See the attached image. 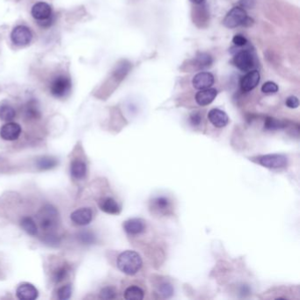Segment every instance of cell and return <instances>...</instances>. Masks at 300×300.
<instances>
[{
    "mask_svg": "<svg viewBox=\"0 0 300 300\" xmlns=\"http://www.w3.org/2000/svg\"><path fill=\"white\" fill-rule=\"evenodd\" d=\"M142 259L137 252L127 250L122 252L117 258V267L126 275L133 276L142 267Z\"/></svg>",
    "mask_w": 300,
    "mask_h": 300,
    "instance_id": "6da1fadb",
    "label": "cell"
},
{
    "mask_svg": "<svg viewBox=\"0 0 300 300\" xmlns=\"http://www.w3.org/2000/svg\"><path fill=\"white\" fill-rule=\"evenodd\" d=\"M38 220L43 231L51 232L57 229L59 223L58 211L53 205L47 204L39 211Z\"/></svg>",
    "mask_w": 300,
    "mask_h": 300,
    "instance_id": "7a4b0ae2",
    "label": "cell"
},
{
    "mask_svg": "<svg viewBox=\"0 0 300 300\" xmlns=\"http://www.w3.org/2000/svg\"><path fill=\"white\" fill-rule=\"evenodd\" d=\"M73 83L70 77L66 75H57L54 77L50 85H49V92L55 98L62 99L69 95L72 91Z\"/></svg>",
    "mask_w": 300,
    "mask_h": 300,
    "instance_id": "3957f363",
    "label": "cell"
},
{
    "mask_svg": "<svg viewBox=\"0 0 300 300\" xmlns=\"http://www.w3.org/2000/svg\"><path fill=\"white\" fill-rule=\"evenodd\" d=\"M232 62L238 69L247 73L254 69L256 65V57L249 49L238 51Z\"/></svg>",
    "mask_w": 300,
    "mask_h": 300,
    "instance_id": "277c9868",
    "label": "cell"
},
{
    "mask_svg": "<svg viewBox=\"0 0 300 300\" xmlns=\"http://www.w3.org/2000/svg\"><path fill=\"white\" fill-rule=\"evenodd\" d=\"M11 39L14 44L20 47L29 45L33 39L32 31L29 28L20 25L12 29L11 33Z\"/></svg>",
    "mask_w": 300,
    "mask_h": 300,
    "instance_id": "5b68a950",
    "label": "cell"
},
{
    "mask_svg": "<svg viewBox=\"0 0 300 300\" xmlns=\"http://www.w3.org/2000/svg\"><path fill=\"white\" fill-rule=\"evenodd\" d=\"M247 17V12L242 7H233L225 17L223 24L228 29H234L240 25H243Z\"/></svg>",
    "mask_w": 300,
    "mask_h": 300,
    "instance_id": "8992f818",
    "label": "cell"
},
{
    "mask_svg": "<svg viewBox=\"0 0 300 300\" xmlns=\"http://www.w3.org/2000/svg\"><path fill=\"white\" fill-rule=\"evenodd\" d=\"M287 158L281 154H268L258 158V163L268 168H281L287 165Z\"/></svg>",
    "mask_w": 300,
    "mask_h": 300,
    "instance_id": "52a82bcc",
    "label": "cell"
},
{
    "mask_svg": "<svg viewBox=\"0 0 300 300\" xmlns=\"http://www.w3.org/2000/svg\"><path fill=\"white\" fill-rule=\"evenodd\" d=\"M21 134V125L16 122H7L0 129V137L5 141L17 140Z\"/></svg>",
    "mask_w": 300,
    "mask_h": 300,
    "instance_id": "ba28073f",
    "label": "cell"
},
{
    "mask_svg": "<svg viewBox=\"0 0 300 300\" xmlns=\"http://www.w3.org/2000/svg\"><path fill=\"white\" fill-rule=\"evenodd\" d=\"M93 219V211L90 208H80L71 214V220L77 225L84 226L91 223Z\"/></svg>",
    "mask_w": 300,
    "mask_h": 300,
    "instance_id": "9c48e42d",
    "label": "cell"
},
{
    "mask_svg": "<svg viewBox=\"0 0 300 300\" xmlns=\"http://www.w3.org/2000/svg\"><path fill=\"white\" fill-rule=\"evenodd\" d=\"M260 82V73L256 70H252L246 73L240 79V87L243 92L255 89Z\"/></svg>",
    "mask_w": 300,
    "mask_h": 300,
    "instance_id": "30bf717a",
    "label": "cell"
},
{
    "mask_svg": "<svg viewBox=\"0 0 300 300\" xmlns=\"http://www.w3.org/2000/svg\"><path fill=\"white\" fill-rule=\"evenodd\" d=\"M214 76L211 73L202 72L195 75L192 80V85L195 89L203 90L210 88L214 84Z\"/></svg>",
    "mask_w": 300,
    "mask_h": 300,
    "instance_id": "8fae6325",
    "label": "cell"
},
{
    "mask_svg": "<svg viewBox=\"0 0 300 300\" xmlns=\"http://www.w3.org/2000/svg\"><path fill=\"white\" fill-rule=\"evenodd\" d=\"M33 18L37 21H44L50 16H52V8L46 2H38L35 4L31 10Z\"/></svg>",
    "mask_w": 300,
    "mask_h": 300,
    "instance_id": "7c38bea8",
    "label": "cell"
},
{
    "mask_svg": "<svg viewBox=\"0 0 300 300\" xmlns=\"http://www.w3.org/2000/svg\"><path fill=\"white\" fill-rule=\"evenodd\" d=\"M16 295L19 300H35L38 298L39 292L36 286H34L33 284L25 283L18 287Z\"/></svg>",
    "mask_w": 300,
    "mask_h": 300,
    "instance_id": "4fadbf2b",
    "label": "cell"
},
{
    "mask_svg": "<svg viewBox=\"0 0 300 300\" xmlns=\"http://www.w3.org/2000/svg\"><path fill=\"white\" fill-rule=\"evenodd\" d=\"M124 231L130 235H137L146 230V223L141 219H131L123 224Z\"/></svg>",
    "mask_w": 300,
    "mask_h": 300,
    "instance_id": "5bb4252c",
    "label": "cell"
},
{
    "mask_svg": "<svg viewBox=\"0 0 300 300\" xmlns=\"http://www.w3.org/2000/svg\"><path fill=\"white\" fill-rule=\"evenodd\" d=\"M218 95V91L215 88H206L200 90L195 94V102L200 106H207L215 100Z\"/></svg>",
    "mask_w": 300,
    "mask_h": 300,
    "instance_id": "9a60e30c",
    "label": "cell"
},
{
    "mask_svg": "<svg viewBox=\"0 0 300 300\" xmlns=\"http://www.w3.org/2000/svg\"><path fill=\"white\" fill-rule=\"evenodd\" d=\"M208 119L213 125L218 128H223L225 126L227 125L229 122L227 114L219 109L211 110L208 114Z\"/></svg>",
    "mask_w": 300,
    "mask_h": 300,
    "instance_id": "2e32d148",
    "label": "cell"
},
{
    "mask_svg": "<svg viewBox=\"0 0 300 300\" xmlns=\"http://www.w3.org/2000/svg\"><path fill=\"white\" fill-rule=\"evenodd\" d=\"M99 207L108 214L117 215L120 213L121 209L117 202L112 197H104L99 201Z\"/></svg>",
    "mask_w": 300,
    "mask_h": 300,
    "instance_id": "e0dca14e",
    "label": "cell"
},
{
    "mask_svg": "<svg viewBox=\"0 0 300 300\" xmlns=\"http://www.w3.org/2000/svg\"><path fill=\"white\" fill-rule=\"evenodd\" d=\"M70 171L73 178L76 180H82L85 178L86 175V171H87L86 164L80 159H74L73 162L71 163Z\"/></svg>",
    "mask_w": 300,
    "mask_h": 300,
    "instance_id": "ac0fdd59",
    "label": "cell"
},
{
    "mask_svg": "<svg viewBox=\"0 0 300 300\" xmlns=\"http://www.w3.org/2000/svg\"><path fill=\"white\" fill-rule=\"evenodd\" d=\"M152 210L159 214H166L170 211L171 203L169 199L165 196H158L151 201Z\"/></svg>",
    "mask_w": 300,
    "mask_h": 300,
    "instance_id": "d6986e66",
    "label": "cell"
},
{
    "mask_svg": "<svg viewBox=\"0 0 300 300\" xmlns=\"http://www.w3.org/2000/svg\"><path fill=\"white\" fill-rule=\"evenodd\" d=\"M24 113L26 117L29 119H38L41 117V111L38 102L36 100L29 101L25 107Z\"/></svg>",
    "mask_w": 300,
    "mask_h": 300,
    "instance_id": "ffe728a7",
    "label": "cell"
},
{
    "mask_svg": "<svg viewBox=\"0 0 300 300\" xmlns=\"http://www.w3.org/2000/svg\"><path fill=\"white\" fill-rule=\"evenodd\" d=\"M213 63V58L208 53L199 52L195 57V65L198 69H206Z\"/></svg>",
    "mask_w": 300,
    "mask_h": 300,
    "instance_id": "44dd1931",
    "label": "cell"
},
{
    "mask_svg": "<svg viewBox=\"0 0 300 300\" xmlns=\"http://www.w3.org/2000/svg\"><path fill=\"white\" fill-rule=\"evenodd\" d=\"M130 68H131V65L130 63L126 60H123L120 64H118L116 68L114 69L113 77L118 81H121L127 76V74L130 71Z\"/></svg>",
    "mask_w": 300,
    "mask_h": 300,
    "instance_id": "7402d4cb",
    "label": "cell"
},
{
    "mask_svg": "<svg viewBox=\"0 0 300 300\" xmlns=\"http://www.w3.org/2000/svg\"><path fill=\"white\" fill-rule=\"evenodd\" d=\"M57 164H58V160L57 158L49 157V156H44L37 160V166L40 170H50L54 167H56Z\"/></svg>",
    "mask_w": 300,
    "mask_h": 300,
    "instance_id": "603a6c76",
    "label": "cell"
},
{
    "mask_svg": "<svg viewBox=\"0 0 300 300\" xmlns=\"http://www.w3.org/2000/svg\"><path fill=\"white\" fill-rule=\"evenodd\" d=\"M123 296L126 300H141L145 297V292L140 287L133 285L126 289Z\"/></svg>",
    "mask_w": 300,
    "mask_h": 300,
    "instance_id": "cb8c5ba5",
    "label": "cell"
},
{
    "mask_svg": "<svg viewBox=\"0 0 300 300\" xmlns=\"http://www.w3.org/2000/svg\"><path fill=\"white\" fill-rule=\"evenodd\" d=\"M16 116V111L9 104L0 105V120L4 122H10Z\"/></svg>",
    "mask_w": 300,
    "mask_h": 300,
    "instance_id": "d4e9b609",
    "label": "cell"
},
{
    "mask_svg": "<svg viewBox=\"0 0 300 300\" xmlns=\"http://www.w3.org/2000/svg\"><path fill=\"white\" fill-rule=\"evenodd\" d=\"M21 225L28 234L36 236L37 234V225L36 222L30 217H25L21 220Z\"/></svg>",
    "mask_w": 300,
    "mask_h": 300,
    "instance_id": "484cf974",
    "label": "cell"
},
{
    "mask_svg": "<svg viewBox=\"0 0 300 300\" xmlns=\"http://www.w3.org/2000/svg\"><path fill=\"white\" fill-rule=\"evenodd\" d=\"M77 239L81 242L82 244L85 245H92L95 242L96 237L93 234L92 231H80L77 234Z\"/></svg>",
    "mask_w": 300,
    "mask_h": 300,
    "instance_id": "4316f807",
    "label": "cell"
},
{
    "mask_svg": "<svg viewBox=\"0 0 300 300\" xmlns=\"http://www.w3.org/2000/svg\"><path fill=\"white\" fill-rule=\"evenodd\" d=\"M68 274H69V269H68V268L65 265H64V266H62L60 268H57V270L54 272L53 278H54V281L56 283H60V282L64 281L67 277Z\"/></svg>",
    "mask_w": 300,
    "mask_h": 300,
    "instance_id": "83f0119b",
    "label": "cell"
},
{
    "mask_svg": "<svg viewBox=\"0 0 300 300\" xmlns=\"http://www.w3.org/2000/svg\"><path fill=\"white\" fill-rule=\"evenodd\" d=\"M117 296L116 290L112 286H107L102 289L100 293V298L102 300H114Z\"/></svg>",
    "mask_w": 300,
    "mask_h": 300,
    "instance_id": "f1b7e54d",
    "label": "cell"
},
{
    "mask_svg": "<svg viewBox=\"0 0 300 300\" xmlns=\"http://www.w3.org/2000/svg\"><path fill=\"white\" fill-rule=\"evenodd\" d=\"M73 293V289L71 284H66L65 286H62L61 288L58 289L57 291V298L60 300H69Z\"/></svg>",
    "mask_w": 300,
    "mask_h": 300,
    "instance_id": "f546056e",
    "label": "cell"
},
{
    "mask_svg": "<svg viewBox=\"0 0 300 300\" xmlns=\"http://www.w3.org/2000/svg\"><path fill=\"white\" fill-rule=\"evenodd\" d=\"M158 292L164 298H169V297L172 296L174 294V288H173V286L170 284L164 283V284L159 285Z\"/></svg>",
    "mask_w": 300,
    "mask_h": 300,
    "instance_id": "4dcf8cb0",
    "label": "cell"
},
{
    "mask_svg": "<svg viewBox=\"0 0 300 300\" xmlns=\"http://www.w3.org/2000/svg\"><path fill=\"white\" fill-rule=\"evenodd\" d=\"M278 91V85L276 83L272 81L266 82L262 86V92L266 94H271V93H276Z\"/></svg>",
    "mask_w": 300,
    "mask_h": 300,
    "instance_id": "1f68e13d",
    "label": "cell"
},
{
    "mask_svg": "<svg viewBox=\"0 0 300 300\" xmlns=\"http://www.w3.org/2000/svg\"><path fill=\"white\" fill-rule=\"evenodd\" d=\"M284 126V124L280 121H277L274 118L268 117L267 118L266 122H265V127L266 129L268 130H276V129H280Z\"/></svg>",
    "mask_w": 300,
    "mask_h": 300,
    "instance_id": "d6a6232c",
    "label": "cell"
},
{
    "mask_svg": "<svg viewBox=\"0 0 300 300\" xmlns=\"http://www.w3.org/2000/svg\"><path fill=\"white\" fill-rule=\"evenodd\" d=\"M232 42L237 47H244V46L248 44V40L242 35H236L235 37H233V39H232Z\"/></svg>",
    "mask_w": 300,
    "mask_h": 300,
    "instance_id": "836d02e7",
    "label": "cell"
},
{
    "mask_svg": "<svg viewBox=\"0 0 300 300\" xmlns=\"http://www.w3.org/2000/svg\"><path fill=\"white\" fill-rule=\"evenodd\" d=\"M55 21H56V16H55V14H53L52 16L49 17V18L46 19L44 21H37V23L41 28L48 29V28H50L55 23Z\"/></svg>",
    "mask_w": 300,
    "mask_h": 300,
    "instance_id": "e575fe53",
    "label": "cell"
},
{
    "mask_svg": "<svg viewBox=\"0 0 300 300\" xmlns=\"http://www.w3.org/2000/svg\"><path fill=\"white\" fill-rule=\"evenodd\" d=\"M285 104L290 109H297L300 106V101L296 96H290L287 98Z\"/></svg>",
    "mask_w": 300,
    "mask_h": 300,
    "instance_id": "d590c367",
    "label": "cell"
},
{
    "mask_svg": "<svg viewBox=\"0 0 300 300\" xmlns=\"http://www.w3.org/2000/svg\"><path fill=\"white\" fill-rule=\"evenodd\" d=\"M198 10H196V12H195V19L201 22V17H202V21L203 22L205 20H207L208 17L203 16L204 13H207V11L205 10V7H198Z\"/></svg>",
    "mask_w": 300,
    "mask_h": 300,
    "instance_id": "8d00e7d4",
    "label": "cell"
},
{
    "mask_svg": "<svg viewBox=\"0 0 300 300\" xmlns=\"http://www.w3.org/2000/svg\"><path fill=\"white\" fill-rule=\"evenodd\" d=\"M202 118L199 113H193L190 115V122L192 125H199L201 123Z\"/></svg>",
    "mask_w": 300,
    "mask_h": 300,
    "instance_id": "74e56055",
    "label": "cell"
},
{
    "mask_svg": "<svg viewBox=\"0 0 300 300\" xmlns=\"http://www.w3.org/2000/svg\"><path fill=\"white\" fill-rule=\"evenodd\" d=\"M255 2L256 0H240L239 4L243 7L246 8H252L254 5H255Z\"/></svg>",
    "mask_w": 300,
    "mask_h": 300,
    "instance_id": "f35d334b",
    "label": "cell"
},
{
    "mask_svg": "<svg viewBox=\"0 0 300 300\" xmlns=\"http://www.w3.org/2000/svg\"><path fill=\"white\" fill-rule=\"evenodd\" d=\"M189 1H190V2H192L193 4H203V1H204V0H189Z\"/></svg>",
    "mask_w": 300,
    "mask_h": 300,
    "instance_id": "ab89813d",
    "label": "cell"
}]
</instances>
